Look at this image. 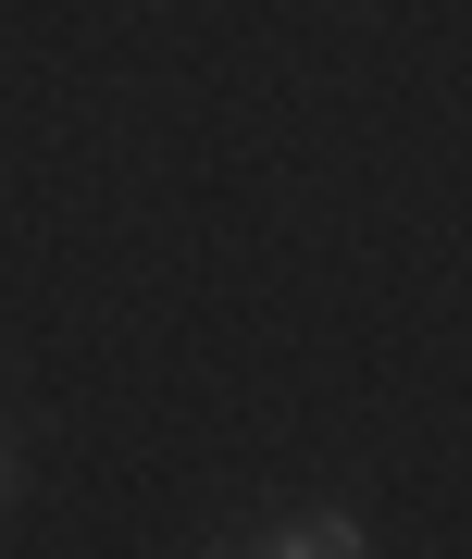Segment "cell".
<instances>
[{
    "mask_svg": "<svg viewBox=\"0 0 472 559\" xmlns=\"http://www.w3.org/2000/svg\"><path fill=\"white\" fill-rule=\"evenodd\" d=\"M261 547H274V559H349V547H361V522H349V510H286Z\"/></svg>",
    "mask_w": 472,
    "mask_h": 559,
    "instance_id": "cell-1",
    "label": "cell"
},
{
    "mask_svg": "<svg viewBox=\"0 0 472 559\" xmlns=\"http://www.w3.org/2000/svg\"><path fill=\"white\" fill-rule=\"evenodd\" d=\"M0 485H13V473H0Z\"/></svg>",
    "mask_w": 472,
    "mask_h": 559,
    "instance_id": "cell-2",
    "label": "cell"
}]
</instances>
